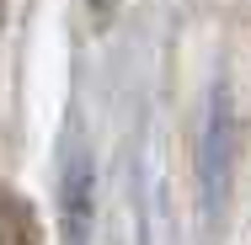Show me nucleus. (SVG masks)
<instances>
[{"instance_id": "f257e3e1", "label": "nucleus", "mask_w": 251, "mask_h": 245, "mask_svg": "<svg viewBox=\"0 0 251 245\" xmlns=\"http://www.w3.org/2000/svg\"><path fill=\"white\" fill-rule=\"evenodd\" d=\"M59 219H64V240L86 245V224H91V160L86 155H70V165H64Z\"/></svg>"}, {"instance_id": "f03ea898", "label": "nucleus", "mask_w": 251, "mask_h": 245, "mask_svg": "<svg viewBox=\"0 0 251 245\" xmlns=\"http://www.w3.org/2000/svg\"><path fill=\"white\" fill-rule=\"evenodd\" d=\"M0 245H38V229H32L27 208L5 192H0Z\"/></svg>"}, {"instance_id": "7ed1b4c3", "label": "nucleus", "mask_w": 251, "mask_h": 245, "mask_svg": "<svg viewBox=\"0 0 251 245\" xmlns=\"http://www.w3.org/2000/svg\"><path fill=\"white\" fill-rule=\"evenodd\" d=\"M86 5H91V16H97V22H107V16H112V5H118V0H86Z\"/></svg>"}]
</instances>
